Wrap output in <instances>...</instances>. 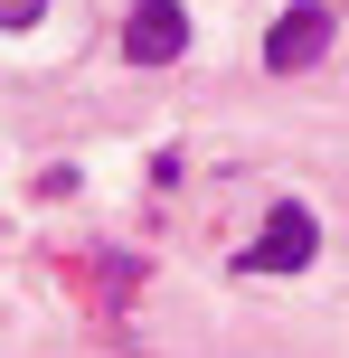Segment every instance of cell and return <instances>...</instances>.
Returning a JSON list of instances; mask_svg holds the SVG:
<instances>
[{
  "mask_svg": "<svg viewBox=\"0 0 349 358\" xmlns=\"http://www.w3.org/2000/svg\"><path fill=\"white\" fill-rule=\"evenodd\" d=\"M312 255H321V227H312V208H293V198H283V208L264 217V236L245 245V273H302Z\"/></svg>",
  "mask_w": 349,
  "mask_h": 358,
  "instance_id": "cell-1",
  "label": "cell"
},
{
  "mask_svg": "<svg viewBox=\"0 0 349 358\" xmlns=\"http://www.w3.org/2000/svg\"><path fill=\"white\" fill-rule=\"evenodd\" d=\"M180 48H189V10L180 0H132V19H123V57L132 66H180Z\"/></svg>",
  "mask_w": 349,
  "mask_h": 358,
  "instance_id": "cell-2",
  "label": "cell"
},
{
  "mask_svg": "<svg viewBox=\"0 0 349 358\" xmlns=\"http://www.w3.org/2000/svg\"><path fill=\"white\" fill-rule=\"evenodd\" d=\"M321 57H331V10H321V0H293V10L274 19V38H264V66L302 76V66H321Z\"/></svg>",
  "mask_w": 349,
  "mask_h": 358,
  "instance_id": "cell-3",
  "label": "cell"
},
{
  "mask_svg": "<svg viewBox=\"0 0 349 358\" xmlns=\"http://www.w3.org/2000/svg\"><path fill=\"white\" fill-rule=\"evenodd\" d=\"M38 10H48V0H0V29H29Z\"/></svg>",
  "mask_w": 349,
  "mask_h": 358,
  "instance_id": "cell-4",
  "label": "cell"
}]
</instances>
